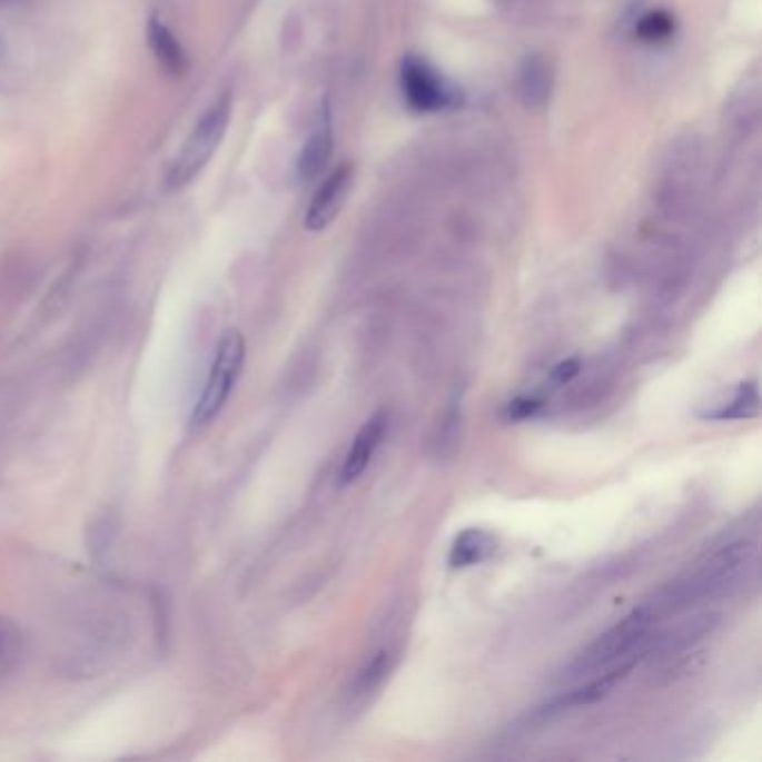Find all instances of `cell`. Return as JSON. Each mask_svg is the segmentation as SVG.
Returning a JSON list of instances; mask_svg holds the SVG:
<instances>
[{
  "instance_id": "1",
  "label": "cell",
  "mask_w": 762,
  "mask_h": 762,
  "mask_svg": "<svg viewBox=\"0 0 762 762\" xmlns=\"http://www.w3.org/2000/svg\"><path fill=\"white\" fill-rule=\"evenodd\" d=\"M230 112L232 99L228 92H224L206 108V112L188 135L184 148L179 150L177 159L172 161V168L168 172V190H179L188 186L206 168V164L210 161L228 130Z\"/></svg>"
},
{
  "instance_id": "2",
  "label": "cell",
  "mask_w": 762,
  "mask_h": 762,
  "mask_svg": "<svg viewBox=\"0 0 762 762\" xmlns=\"http://www.w3.org/2000/svg\"><path fill=\"white\" fill-rule=\"evenodd\" d=\"M653 624L649 608H637L602 637H597L571 666L573 675L604 673L622 664H635V651L646 642Z\"/></svg>"
},
{
  "instance_id": "3",
  "label": "cell",
  "mask_w": 762,
  "mask_h": 762,
  "mask_svg": "<svg viewBox=\"0 0 762 762\" xmlns=\"http://www.w3.org/2000/svg\"><path fill=\"white\" fill-rule=\"evenodd\" d=\"M246 358V340L237 329L224 331V336L217 343L210 372L204 385V392L195 405L192 412V423L195 425H206L210 423L226 405L230 398V392L241 374Z\"/></svg>"
},
{
  "instance_id": "4",
  "label": "cell",
  "mask_w": 762,
  "mask_h": 762,
  "mask_svg": "<svg viewBox=\"0 0 762 762\" xmlns=\"http://www.w3.org/2000/svg\"><path fill=\"white\" fill-rule=\"evenodd\" d=\"M400 88L407 103L418 112H438L461 103L458 90L414 55L400 63Z\"/></svg>"
},
{
  "instance_id": "5",
  "label": "cell",
  "mask_w": 762,
  "mask_h": 762,
  "mask_svg": "<svg viewBox=\"0 0 762 762\" xmlns=\"http://www.w3.org/2000/svg\"><path fill=\"white\" fill-rule=\"evenodd\" d=\"M751 560V546L744 542H735L729 546H722L720 551L711 553L691 575L684 584L675 588V595L684 600L704 597L715 591H722L733 582L742 568H746Z\"/></svg>"
},
{
  "instance_id": "6",
  "label": "cell",
  "mask_w": 762,
  "mask_h": 762,
  "mask_svg": "<svg viewBox=\"0 0 762 762\" xmlns=\"http://www.w3.org/2000/svg\"><path fill=\"white\" fill-rule=\"evenodd\" d=\"M352 179H354V168L349 164H343L323 181V186L314 195L305 215L307 230L320 232L338 217L347 199V192L352 188Z\"/></svg>"
},
{
  "instance_id": "7",
  "label": "cell",
  "mask_w": 762,
  "mask_h": 762,
  "mask_svg": "<svg viewBox=\"0 0 762 762\" xmlns=\"http://www.w3.org/2000/svg\"><path fill=\"white\" fill-rule=\"evenodd\" d=\"M389 427V416L387 412H378L374 414L367 423H363V427L358 429V434L352 441V447L343 461L340 467V485H349L354 481H358L365 469L372 465L385 434Z\"/></svg>"
},
{
  "instance_id": "8",
  "label": "cell",
  "mask_w": 762,
  "mask_h": 762,
  "mask_svg": "<svg viewBox=\"0 0 762 762\" xmlns=\"http://www.w3.org/2000/svg\"><path fill=\"white\" fill-rule=\"evenodd\" d=\"M146 37H148L146 39L148 48H150L157 66L161 68V72L172 77V79H181L188 72V57H186L184 48L179 46L177 37L172 34V30L159 17H152L148 21Z\"/></svg>"
},
{
  "instance_id": "9",
  "label": "cell",
  "mask_w": 762,
  "mask_h": 762,
  "mask_svg": "<svg viewBox=\"0 0 762 762\" xmlns=\"http://www.w3.org/2000/svg\"><path fill=\"white\" fill-rule=\"evenodd\" d=\"M633 669V664H622V666H615V669H608L604 673H600L597 677H593L588 684L584 686H577L564 695H557L555 700H551V704L546 706L548 713H555V711H566V709H573V706H588V704H595L600 700H604L626 675L629 671Z\"/></svg>"
},
{
  "instance_id": "10",
  "label": "cell",
  "mask_w": 762,
  "mask_h": 762,
  "mask_svg": "<svg viewBox=\"0 0 762 762\" xmlns=\"http://www.w3.org/2000/svg\"><path fill=\"white\" fill-rule=\"evenodd\" d=\"M331 148H334V132H331V112H329V103L325 101L323 112H320V121L316 126V130L311 132V137L307 139L303 155L298 159V172L300 179L311 181L316 179L325 166L329 164L331 157Z\"/></svg>"
},
{
  "instance_id": "11",
  "label": "cell",
  "mask_w": 762,
  "mask_h": 762,
  "mask_svg": "<svg viewBox=\"0 0 762 762\" xmlns=\"http://www.w3.org/2000/svg\"><path fill=\"white\" fill-rule=\"evenodd\" d=\"M494 551H496V542L489 533L481 528H465L463 533L454 537L449 546L447 564L452 571H465L489 560Z\"/></svg>"
},
{
  "instance_id": "12",
  "label": "cell",
  "mask_w": 762,
  "mask_h": 762,
  "mask_svg": "<svg viewBox=\"0 0 762 762\" xmlns=\"http://www.w3.org/2000/svg\"><path fill=\"white\" fill-rule=\"evenodd\" d=\"M553 75L542 57H528L519 70V99L528 110H540L548 103Z\"/></svg>"
},
{
  "instance_id": "13",
  "label": "cell",
  "mask_w": 762,
  "mask_h": 762,
  "mask_svg": "<svg viewBox=\"0 0 762 762\" xmlns=\"http://www.w3.org/2000/svg\"><path fill=\"white\" fill-rule=\"evenodd\" d=\"M758 412H760L758 383L746 380L733 389V394L726 403L713 405L711 409L702 412L700 416L704 420H746V418H755Z\"/></svg>"
},
{
  "instance_id": "14",
  "label": "cell",
  "mask_w": 762,
  "mask_h": 762,
  "mask_svg": "<svg viewBox=\"0 0 762 762\" xmlns=\"http://www.w3.org/2000/svg\"><path fill=\"white\" fill-rule=\"evenodd\" d=\"M23 649V631L12 620L0 615V686H6L21 666Z\"/></svg>"
},
{
  "instance_id": "15",
  "label": "cell",
  "mask_w": 762,
  "mask_h": 762,
  "mask_svg": "<svg viewBox=\"0 0 762 762\" xmlns=\"http://www.w3.org/2000/svg\"><path fill=\"white\" fill-rule=\"evenodd\" d=\"M392 651L389 649H378L376 653H372L365 664L360 666L358 675H356V682H354V695L358 697H365L369 693H374L383 682L385 677L389 675V669H392Z\"/></svg>"
},
{
  "instance_id": "16",
  "label": "cell",
  "mask_w": 762,
  "mask_h": 762,
  "mask_svg": "<svg viewBox=\"0 0 762 762\" xmlns=\"http://www.w3.org/2000/svg\"><path fill=\"white\" fill-rule=\"evenodd\" d=\"M673 30H675L673 17L662 12V10L642 17L637 23V37L646 43H662V41L671 39Z\"/></svg>"
},
{
  "instance_id": "17",
  "label": "cell",
  "mask_w": 762,
  "mask_h": 762,
  "mask_svg": "<svg viewBox=\"0 0 762 762\" xmlns=\"http://www.w3.org/2000/svg\"><path fill=\"white\" fill-rule=\"evenodd\" d=\"M544 407V400L542 398H535V396H519L515 400H511L505 405V412L503 416L507 420H526L531 416H535L540 409Z\"/></svg>"
},
{
  "instance_id": "18",
  "label": "cell",
  "mask_w": 762,
  "mask_h": 762,
  "mask_svg": "<svg viewBox=\"0 0 762 762\" xmlns=\"http://www.w3.org/2000/svg\"><path fill=\"white\" fill-rule=\"evenodd\" d=\"M582 372V363L577 358H568V360H562L557 363L553 369H551V380L555 385H566L571 383L575 376H580Z\"/></svg>"
},
{
  "instance_id": "19",
  "label": "cell",
  "mask_w": 762,
  "mask_h": 762,
  "mask_svg": "<svg viewBox=\"0 0 762 762\" xmlns=\"http://www.w3.org/2000/svg\"><path fill=\"white\" fill-rule=\"evenodd\" d=\"M21 0H0V6H17Z\"/></svg>"
}]
</instances>
